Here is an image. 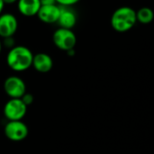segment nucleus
<instances>
[{
	"label": "nucleus",
	"instance_id": "1",
	"mask_svg": "<svg viewBox=\"0 0 154 154\" xmlns=\"http://www.w3.org/2000/svg\"><path fill=\"white\" fill-rule=\"evenodd\" d=\"M33 54L31 50L23 45H17L9 50L6 56L8 67L16 72H21L32 67Z\"/></svg>",
	"mask_w": 154,
	"mask_h": 154
},
{
	"label": "nucleus",
	"instance_id": "2",
	"mask_svg": "<svg viewBox=\"0 0 154 154\" xmlns=\"http://www.w3.org/2000/svg\"><path fill=\"white\" fill-rule=\"evenodd\" d=\"M136 22V11L130 6L117 8L111 17L112 28L118 32H125L131 30Z\"/></svg>",
	"mask_w": 154,
	"mask_h": 154
},
{
	"label": "nucleus",
	"instance_id": "3",
	"mask_svg": "<svg viewBox=\"0 0 154 154\" xmlns=\"http://www.w3.org/2000/svg\"><path fill=\"white\" fill-rule=\"evenodd\" d=\"M52 41L54 45L64 51L74 49L77 43V37L71 29L58 28L52 34Z\"/></svg>",
	"mask_w": 154,
	"mask_h": 154
},
{
	"label": "nucleus",
	"instance_id": "4",
	"mask_svg": "<svg viewBox=\"0 0 154 154\" xmlns=\"http://www.w3.org/2000/svg\"><path fill=\"white\" fill-rule=\"evenodd\" d=\"M27 112V106L21 98H10L4 106V115L8 121L22 120Z\"/></svg>",
	"mask_w": 154,
	"mask_h": 154
},
{
	"label": "nucleus",
	"instance_id": "5",
	"mask_svg": "<svg viewBox=\"0 0 154 154\" xmlns=\"http://www.w3.org/2000/svg\"><path fill=\"white\" fill-rule=\"evenodd\" d=\"M5 136L13 142H20L24 140L29 133L27 125L19 121H8L4 129Z\"/></svg>",
	"mask_w": 154,
	"mask_h": 154
},
{
	"label": "nucleus",
	"instance_id": "6",
	"mask_svg": "<svg viewBox=\"0 0 154 154\" xmlns=\"http://www.w3.org/2000/svg\"><path fill=\"white\" fill-rule=\"evenodd\" d=\"M4 90L10 98H21L26 93V85L21 78L10 76L4 82Z\"/></svg>",
	"mask_w": 154,
	"mask_h": 154
},
{
	"label": "nucleus",
	"instance_id": "7",
	"mask_svg": "<svg viewBox=\"0 0 154 154\" xmlns=\"http://www.w3.org/2000/svg\"><path fill=\"white\" fill-rule=\"evenodd\" d=\"M18 28V21L11 13L0 14V37L6 38L14 36Z\"/></svg>",
	"mask_w": 154,
	"mask_h": 154
},
{
	"label": "nucleus",
	"instance_id": "8",
	"mask_svg": "<svg viewBox=\"0 0 154 154\" xmlns=\"http://www.w3.org/2000/svg\"><path fill=\"white\" fill-rule=\"evenodd\" d=\"M60 14V6L59 5H42L37 16L44 23L52 24L57 23L58 19Z\"/></svg>",
	"mask_w": 154,
	"mask_h": 154
},
{
	"label": "nucleus",
	"instance_id": "9",
	"mask_svg": "<svg viewBox=\"0 0 154 154\" xmlns=\"http://www.w3.org/2000/svg\"><path fill=\"white\" fill-rule=\"evenodd\" d=\"M77 21V14L75 11L70 8V6H60V14L57 22L60 27L72 30V28L76 25Z\"/></svg>",
	"mask_w": 154,
	"mask_h": 154
},
{
	"label": "nucleus",
	"instance_id": "10",
	"mask_svg": "<svg viewBox=\"0 0 154 154\" xmlns=\"http://www.w3.org/2000/svg\"><path fill=\"white\" fill-rule=\"evenodd\" d=\"M32 66L40 73H47L51 70L53 67V60L51 57L44 52H39L33 55Z\"/></svg>",
	"mask_w": 154,
	"mask_h": 154
},
{
	"label": "nucleus",
	"instance_id": "11",
	"mask_svg": "<svg viewBox=\"0 0 154 154\" xmlns=\"http://www.w3.org/2000/svg\"><path fill=\"white\" fill-rule=\"evenodd\" d=\"M42 6L40 0H18L17 9L19 13L26 17H32L37 15Z\"/></svg>",
	"mask_w": 154,
	"mask_h": 154
},
{
	"label": "nucleus",
	"instance_id": "12",
	"mask_svg": "<svg viewBox=\"0 0 154 154\" xmlns=\"http://www.w3.org/2000/svg\"><path fill=\"white\" fill-rule=\"evenodd\" d=\"M136 18L137 22H140L143 24H148L153 21V11L149 7H143L136 12Z\"/></svg>",
	"mask_w": 154,
	"mask_h": 154
},
{
	"label": "nucleus",
	"instance_id": "13",
	"mask_svg": "<svg viewBox=\"0 0 154 154\" xmlns=\"http://www.w3.org/2000/svg\"><path fill=\"white\" fill-rule=\"evenodd\" d=\"M79 1L80 0H56V3L60 6H72Z\"/></svg>",
	"mask_w": 154,
	"mask_h": 154
},
{
	"label": "nucleus",
	"instance_id": "14",
	"mask_svg": "<svg viewBox=\"0 0 154 154\" xmlns=\"http://www.w3.org/2000/svg\"><path fill=\"white\" fill-rule=\"evenodd\" d=\"M2 44H3L5 47H6V48H8L9 50H11L12 48H14V47L15 46V45H14V37L11 36V37L4 38V41L2 42Z\"/></svg>",
	"mask_w": 154,
	"mask_h": 154
},
{
	"label": "nucleus",
	"instance_id": "15",
	"mask_svg": "<svg viewBox=\"0 0 154 154\" xmlns=\"http://www.w3.org/2000/svg\"><path fill=\"white\" fill-rule=\"evenodd\" d=\"M21 99H22L23 102L28 106H30V105L32 104V102H33V96H32V94H30V93H25V94L21 97Z\"/></svg>",
	"mask_w": 154,
	"mask_h": 154
},
{
	"label": "nucleus",
	"instance_id": "16",
	"mask_svg": "<svg viewBox=\"0 0 154 154\" xmlns=\"http://www.w3.org/2000/svg\"><path fill=\"white\" fill-rule=\"evenodd\" d=\"M42 5H56V0H40Z\"/></svg>",
	"mask_w": 154,
	"mask_h": 154
},
{
	"label": "nucleus",
	"instance_id": "17",
	"mask_svg": "<svg viewBox=\"0 0 154 154\" xmlns=\"http://www.w3.org/2000/svg\"><path fill=\"white\" fill-rule=\"evenodd\" d=\"M4 1V3H5V4H8V5H11V4H14V3H15V2H17L18 0H3Z\"/></svg>",
	"mask_w": 154,
	"mask_h": 154
},
{
	"label": "nucleus",
	"instance_id": "18",
	"mask_svg": "<svg viewBox=\"0 0 154 154\" xmlns=\"http://www.w3.org/2000/svg\"><path fill=\"white\" fill-rule=\"evenodd\" d=\"M4 6H5V3L3 0H0V14H2V11L4 9Z\"/></svg>",
	"mask_w": 154,
	"mask_h": 154
},
{
	"label": "nucleus",
	"instance_id": "19",
	"mask_svg": "<svg viewBox=\"0 0 154 154\" xmlns=\"http://www.w3.org/2000/svg\"><path fill=\"white\" fill-rule=\"evenodd\" d=\"M67 53H68L69 56H73V55L75 54V51H74V49H72V50L68 51H67Z\"/></svg>",
	"mask_w": 154,
	"mask_h": 154
},
{
	"label": "nucleus",
	"instance_id": "20",
	"mask_svg": "<svg viewBox=\"0 0 154 154\" xmlns=\"http://www.w3.org/2000/svg\"><path fill=\"white\" fill-rule=\"evenodd\" d=\"M2 48H3V44H2V42L0 41V54H1V51H2Z\"/></svg>",
	"mask_w": 154,
	"mask_h": 154
}]
</instances>
